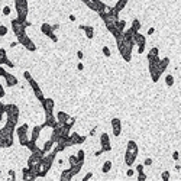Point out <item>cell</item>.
<instances>
[{
  "label": "cell",
  "instance_id": "4fadbf2b",
  "mask_svg": "<svg viewBox=\"0 0 181 181\" xmlns=\"http://www.w3.org/2000/svg\"><path fill=\"white\" fill-rule=\"evenodd\" d=\"M112 128H113V135L115 136H119L120 132H122V123H120V119H112Z\"/></svg>",
  "mask_w": 181,
  "mask_h": 181
},
{
  "label": "cell",
  "instance_id": "be15d7a7",
  "mask_svg": "<svg viewBox=\"0 0 181 181\" xmlns=\"http://www.w3.org/2000/svg\"><path fill=\"white\" fill-rule=\"evenodd\" d=\"M0 104H2V100H0Z\"/></svg>",
  "mask_w": 181,
  "mask_h": 181
},
{
  "label": "cell",
  "instance_id": "db71d44e",
  "mask_svg": "<svg viewBox=\"0 0 181 181\" xmlns=\"http://www.w3.org/2000/svg\"><path fill=\"white\" fill-rule=\"evenodd\" d=\"M77 57L80 58V59H83V57H84V54H83L81 51H78V52H77Z\"/></svg>",
  "mask_w": 181,
  "mask_h": 181
},
{
  "label": "cell",
  "instance_id": "9a60e30c",
  "mask_svg": "<svg viewBox=\"0 0 181 181\" xmlns=\"http://www.w3.org/2000/svg\"><path fill=\"white\" fill-rule=\"evenodd\" d=\"M5 80H6V86H8V87H15V86H17V83H19L16 78V75L9 74V73L5 74Z\"/></svg>",
  "mask_w": 181,
  "mask_h": 181
},
{
  "label": "cell",
  "instance_id": "8fae6325",
  "mask_svg": "<svg viewBox=\"0 0 181 181\" xmlns=\"http://www.w3.org/2000/svg\"><path fill=\"white\" fill-rule=\"evenodd\" d=\"M41 103H42V107H44V110H45V113H52V110H54V106H55L54 100H52V99H44Z\"/></svg>",
  "mask_w": 181,
  "mask_h": 181
},
{
  "label": "cell",
  "instance_id": "4dcf8cb0",
  "mask_svg": "<svg viewBox=\"0 0 181 181\" xmlns=\"http://www.w3.org/2000/svg\"><path fill=\"white\" fill-rule=\"evenodd\" d=\"M6 58H8V55H6V51L3 50V48H0V65H2V64H5Z\"/></svg>",
  "mask_w": 181,
  "mask_h": 181
},
{
  "label": "cell",
  "instance_id": "f5cc1de1",
  "mask_svg": "<svg viewBox=\"0 0 181 181\" xmlns=\"http://www.w3.org/2000/svg\"><path fill=\"white\" fill-rule=\"evenodd\" d=\"M77 70H78V71H83V70H84V65H83L81 62H80V64H77Z\"/></svg>",
  "mask_w": 181,
  "mask_h": 181
},
{
  "label": "cell",
  "instance_id": "c3c4849f",
  "mask_svg": "<svg viewBox=\"0 0 181 181\" xmlns=\"http://www.w3.org/2000/svg\"><path fill=\"white\" fill-rule=\"evenodd\" d=\"M143 51H145V45H139V47H138V52H139V54H143Z\"/></svg>",
  "mask_w": 181,
  "mask_h": 181
},
{
  "label": "cell",
  "instance_id": "5bb4252c",
  "mask_svg": "<svg viewBox=\"0 0 181 181\" xmlns=\"http://www.w3.org/2000/svg\"><path fill=\"white\" fill-rule=\"evenodd\" d=\"M126 154L133 156H138V145L135 140H129L128 142V148H126Z\"/></svg>",
  "mask_w": 181,
  "mask_h": 181
},
{
  "label": "cell",
  "instance_id": "60d3db41",
  "mask_svg": "<svg viewBox=\"0 0 181 181\" xmlns=\"http://www.w3.org/2000/svg\"><path fill=\"white\" fill-rule=\"evenodd\" d=\"M173 158L175 159V161H180V152H178V151H174Z\"/></svg>",
  "mask_w": 181,
  "mask_h": 181
},
{
  "label": "cell",
  "instance_id": "83f0119b",
  "mask_svg": "<svg viewBox=\"0 0 181 181\" xmlns=\"http://www.w3.org/2000/svg\"><path fill=\"white\" fill-rule=\"evenodd\" d=\"M26 148L29 149V151H31V152H33V151H35V149L38 148V146H36V142H33V140H28V142H26V145H25Z\"/></svg>",
  "mask_w": 181,
  "mask_h": 181
},
{
  "label": "cell",
  "instance_id": "7c38bea8",
  "mask_svg": "<svg viewBox=\"0 0 181 181\" xmlns=\"http://www.w3.org/2000/svg\"><path fill=\"white\" fill-rule=\"evenodd\" d=\"M57 125V117L52 115V113H45V123H44V126H48V128H54Z\"/></svg>",
  "mask_w": 181,
  "mask_h": 181
},
{
  "label": "cell",
  "instance_id": "ac0fdd59",
  "mask_svg": "<svg viewBox=\"0 0 181 181\" xmlns=\"http://www.w3.org/2000/svg\"><path fill=\"white\" fill-rule=\"evenodd\" d=\"M80 29H83V31L86 32V36H87V39H93V36H94V29H93V26L80 25Z\"/></svg>",
  "mask_w": 181,
  "mask_h": 181
},
{
  "label": "cell",
  "instance_id": "7bdbcfd3",
  "mask_svg": "<svg viewBox=\"0 0 181 181\" xmlns=\"http://www.w3.org/2000/svg\"><path fill=\"white\" fill-rule=\"evenodd\" d=\"M138 180H139V181H145V180H146V175H145L143 173H139V175H138Z\"/></svg>",
  "mask_w": 181,
  "mask_h": 181
},
{
  "label": "cell",
  "instance_id": "6f0895ef",
  "mask_svg": "<svg viewBox=\"0 0 181 181\" xmlns=\"http://www.w3.org/2000/svg\"><path fill=\"white\" fill-rule=\"evenodd\" d=\"M96 131H97V128H96V126H94V128H93V129H91L90 135H94V133H96Z\"/></svg>",
  "mask_w": 181,
  "mask_h": 181
},
{
  "label": "cell",
  "instance_id": "6125c7cd",
  "mask_svg": "<svg viewBox=\"0 0 181 181\" xmlns=\"http://www.w3.org/2000/svg\"><path fill=\"white\" fill-rule=\"evenodd\" d=\"M17 44H19V42H12V44H10V47H12V48H13V47H16V45H17Z\"/></svg>",
  "mask_w": 181,
  "mask_h": 181
},
{
  "label": "cell",
  "instance_id": "5b68a950",
  "mask_svg": "<svg viewBox=\"0 0 181 181\" xmlns=\"http://www.w3.org/2000/svg\"><path fill=\"white\" fill-rule=\"evenodd\" d=\"M28 123L25 125H22V126H19L16 129V135H17V138H19V142H20V145L22 146H25L26 145V142L29 140V138H28Z\"/></svg>",
  "mask_w": 181,
  "mask_h": 181
},
{
  "label": "cell",
  "instance_id": "f1b7e54d",
  "mask_svg": "<svg viewBox=\"0 0 181 181\" xmlns=\"http://www.w3.org/2000/svg\"><path fill=\"white\" fill-rule=\"evenodd\" d=\"M110 170H112V161H106V162L103 164V167H101V171L106 174V173H109Z\"/></svg>",
  "mask_w": 181,
  "mask_h": 181
},
{
  "label": "cell",
  "instance_id": "f35d334b",
  "mask_svg": "<svg viewBox=\"0 0 181 181\" xmlns=\"http://www.w3.org/2000/svg\"><path fill=\"white\" fill-rule=\"evenodd\" d=\"M3 15H5V16H9V15H10V8H9V6H5V8H3Z\"/></svg>",
  "mask_w": 181,
  "mask_h": 181
},
{
  "label": "cell",
  "instance_id": "9c48e42d",
  "mask_svg": "<svg viewBox=\"0 0 181 181\" xmlns=\"http://www.w3.org/2000/svg\"><path fill=\"white\" fill-rule=\"evenodd\" d=\"M29 84H31V87H32L33 93H35V97H36V99L39 100V101H42V100L45 99V97H44V94H42V90H41V89H39V86H38V83L35 81L33 78H31V80H29Z\"/></svg>",
  "mask_w": 181,
  "mask_h": 181
},
{
  "label": "cell",
  "instance_id": "ffe728a7",
  "mask_svg": "<svg viewBox=\"0 0 181 181\" xmlns=\"http://www.w3.org/2000/svg\"><path fill=\"white\" fill-rule=\"evenodd\" d=\"M68 117H70V116L67 115L65 112L61 110V112H58V115H57V122H59V123H65V120Z\"/></svg>",
  "mask_w": 181,
  "mask_h": 181
},
{
  "label": "cell",
  "instance_id": "2e32d148",
  "mask_svg": "<svg viewBox=\"0 0 181 181\" xmlns=\"http://www.w3.org/2000/svg\"><path fill=\"white\" fill-rule=\"evenodd\" d=\"M132 39H133V44H135V45H138V47H139V45H145V44H146V39H145V36H143L142 33H139V32L135 33Z\"/></svg>",
  "mask_w": 181,
  "mask_h": 181
},
{
  "label": "cell",
  "instance_id": "f6af8a7d",
  "mask_svg": "<svg viewBox=\"0 0 181 181\" xmlns=\"http://www.w3.org/2000/svg\"><path fill=\"white\" fill-rule=\"evenodd\" d=\"M5 64H6V65H8V67H10V68H13V67H15V64H13V62H12L10 59H8V58H6V61H5Z\"/></svg>",
  "mask_w": 181,
  "mask_h": 181
},
{
  "label": "cell",
  "instance_id": "94428289",
  "mask_svg": "<svg viewBox=\"0 0 181 181\" xmlns=\"http://www.w3.org/2000/svg\"><path fill=\"white\" fill-rule=\"evenodd\" d=\"M70 20H71V22H74V20H75V16H74V15H70Z\"/></svg>",
  "mask_w": 181,
  "mask_h": 181
},
{
  "label": "cell",
  "instance_id": "7dc6e473",
  "mask_svg": "<svg viewBox=\"0 0 181 181\" xmlns=\"http://www.w3.org/2000/svg\"><path fill=\"white\" fill-rule=\"evenodd\" d=\"M91 177H93V174H91V173L86 174V175H84V178H83V181H87V180H90Z\"/></svg>",
  "mask_w": 181,
  "mask_h": 181
},
{
  "label": "cell",
  "instance_id": "836d02e7",
  "mask_svg": "<svg viewBox=\"0 0 181 181\" xmlns=\"http://www.w3.org/2000/svg\"><path fill=\"white\" fill-rule=\"evenodd\" d=\"M74 123H75V117H71V116H70V117H68V119H67L65 120V126H68V128H73V126H74Z\"/></svg>",
  "mask_w": 181,
  "mask_h": 181
},
{
  "label": "cell",
  "instance_id": "603a6c76",
  "mask_svg": "<svg viewBox=\"0 0 181 181\" xmlns=\"http://www.w3.org/2000/svg\"><path fill=\"white\" fill-rule=\"evenodd\" d=\"M168 64H170V58H168V57H165V58H162V59H159V68H161V71H162V73L167 70Z\"/></svg>",
  "mask_w": 181,
  "mask_h": 181
},
{
  "label": "cell",
  "instance_id": "cb8c5ba5",
  "mask_svg": "<svg viewBox=\"0 0 181 181\" xmlns=\"http://www.w3.org/2000/svg\"><path fill=\"white\" fill-rule=\"evenodd\" d=\"M54 145H55V142H54V140L52 139H48L47 140V142H45V145H44V152H45V154H47V152H50L51 149L54 148Z\"/></svg>",
  "mask_w": 181,
  "mask_h": 181
},
{
  "label": "cell",
  "instance_id": "484cf974",
  "mask_svg": "<svg viewBox=\"0 0 181 181\" xmlns=\"http://www.w3.org/2000/svg\"><path fill=\"white\" fill-rule=\"evenodd\" d=\"M131 29L133 31V32H139V29H140V22L138 20V19H133V20H132Z\"/></svg>",
  "mask_w": 181,
  "mask_h": 181
},
{
  "label": "cell",
  "instance_id": "9f6ffc18",
  "mask_svg": "<svg viewBox=\"0 0 181 181\" xmlns=\"http://www.w3.org/2000/svg\"><path fill=\"white\" fill-rule=\"evenodd\" d=\"M101 154H103V151H101V149H99V151H96V154H94V155H96V156H100Z\"/></svg>",
  "mask_w": 181,
  "mask_h": 181
},
{
  "label": "cell",
  "instance_id": "ab89813d",
  "mask_svg": "<svg viewBox=\"0 0 181 181\" xmlns=\"http://www.w3.org/2000/svg\"><path fill=\"white\" fill-rule=\"evenodd\" d=\"M23 77H25L26 81H29V80L32 78V75H31V73H29V71H25V73H23Z\"/></svg>",
  "mask_w": 181,
  "mask_h": 181
},
{
  "label": "cell",
  "instance_id": "91938a15",
  "mask_svg": "<svg viewBox=\"0 0 181 181\" xmlns=\"http://www.w3.org/2000/svg\"><path fill=\"white\" fill-rule=\"evenodd\" d=\"M175 170H177V171H180V170H181V165H180V162H178V164L175 165Z\"/></svg>",
  "mask_w": 181,
  "mask_h": 181
},
{
  "label": "cell",
  "instance_id": "7402d4cb",
  "mask_svg": "<svg viewBox=\"0 0 181 181\" xmlns=\"http://www.w3.org/2000/svg\"><path fill=\"white\" fill-rule=\"evenodd\" d=\"M71 178H73L71 171L70 170H64L62 174H61V181H71Z\"/></svg>",
  "mask_w": 181,
  "mask_h": 181
},
{
  "label": "cell",
  "instance_id": "3957f363",
  "mask_svg": "<svg viewBox=\"0 0 181 181\" xmlns=\"http://www.w3.org/2000/svg\"><path fill=\"white\" fill-rule=\"evenodd\" d=\"M5 113L8 116V120L17 123L19 119V107L16 104H5Z\"/></svg>",
  "mask_w": 181,
  "mask_h": 181
},
{
  "label": "cell",
  "instance_id": "44dd1931",
  "mask_svg": "<svg viewBox=\"0 0 181 181\" xmlns=\"http://www.w3.org/2000/svg\"><path fill=\"white\" fill-rule=\"evenodd\" d=\"M81 167H83V162H78V164L71 165V167H70V171H71V174H73V177H74V175H77V174L80 173Z\"/></svg>",
  "mask_w": 181,
  "mask_h": 181
},
{
  "label": "cell",
  "instance_id": "681fc988",
  "mask_svg": "<svg viewBox=\"0 0 181 181\" xmlns=\"http://www.w3.org/2000/svg\"><path fill=\"white\" fill-rule=\"evenodd\" d=\"M6 73H8V71H6L3 67H0V77H5V74H6Z\"/></svg>",
  "mask_w": 181,
  "mask_h": 181
},
{
  "label": "cell",
  "instance_id": "e0dca14e",
  "mask_svg": "<svg viewBox=\"0 0 181 181\" xmlns=\"http://www.w3.org/2000/svg\"><path fill=\"white\" fill-rule=\"evenodd\" d=\"M45 126L44 125H38V126H35L32 129V135H31V140H33V142H36L38 140V138H39V133H41V131L44 129Z\"/></svg>",
  "mask_w": 181,
  "mask_h": 181
},
{
  "label": "cell",
  "instance_id": "52a82bcc",
  "mask_svg": "<svg viewBox=\"0 0 181 181\" xmlns=\"http://www.w3.org/2000/svg\"><path fill=\"white\" fill-rule=\"evenodd\" d=\"M41 32L44 33V35H47L48 38H51V39H52V42H57V41H58L57 35L54 33V31H52V26H51L50 23H42Z\"/></svg>",
  "mask_w": 181,
  "mask_h": 181
},
{
  "label": "cell",
  "instance_id": "d6986e66",
  "mask_svg": "<svg viewBox=\"0 0 181 181\" xmlns=\"http://www.w3.org/2000/svg\"><path fill=\"white\" fill-rule=\"evenodd\" d=\"M116 31H119V32H123L125 31V28H126V20H123V19H117L116 20Z\"/></svg>",
  "mask_w": 181,
  "mask_h": 181
},
{
  "label": "cell",
  "instance_id": "816d5d0a",
  "mask_svg": "<svg viewBox=\"0 0 181 181\" xmlns=\"http://www.w3.org/2000/svg\"><path fill=\"white\" fill-rule=\"evenodd\" d=\"M9 175H10V180H13V178H15V171L10 170V171H9Z\"/></svg>",
  "mask_w": 181,
  "mask_h": 181
},
{
  "label": "cell",
  "instance_id": "b9f144b4",
  "mask_svg": "<svg viewBox=\"0 0 181 181\" xmlns=\"http://www.w3.org/2000/svg\"><path fill=\"white\" fill-rule=\"evenodd\" d=\"M151 164H152V159H151V158H146V159L143 161V167H149Z\"/></svg>",
  "mask_w": 181,
  "mask_h": 181
},
{
  "label": "cell",
  "instance_id": "d4e9b609",
  "mask_svg": "<svg viewBox=\"0 0 181 181\" xmlns=\"http://www.w3.org/2000/svg\"><path fill=\"white\" fill-rule=\"evenodd\" d=\"M128 2H129V0H119V2L116 3L115 9H116V10H117V12H119V13H120V10H123V9H125V6L128 5Z\"/></svg>",
  "mask_w": 181,
  "mask_h": 181
},
{
  "label": "cell",
  "instance_id": "f907efd6",
  "mask_svg": "<svg viewBox=\"0 0 181 181\" xmlns=\"http://www.w3.org/2000/svg\"><path fill=\"white\" fill-rule=\"evenodd\" d=\"M133 174H135V171H133V170H128V171H126V175H128V177H132Z\"/></svg>",
  "mask_w": 181,
  "mask_h": 181
},
{
  "label": "cell",
  "instance_id": "d590c367",
  "mask_svg": "<svg viewBox=\"0 0 181 181\" xmlns=\"http://www.w3.org/2000/svg\"><path fill=\"white\" fill-rule=\"evenodd\" d=\"M8 33V28L5 25H0V36H5Z\"/></svg>",
  "mask_w": 181,
  "mask_h": 181
},
{
  "label": "cell",
  "instance_id": "e575fe53",
  "mask_svg": "<svg viewBox=\"0 0 181 181\" xmlns=\"http://www.w3.org/2000/svg\"><path fill=\"white\" fill-rule=\"evenodd\" d=\"M77 158H78L80 162H84V159H86V152H84L83 149H80V151L77 152Z\"/></svg>",
  "mask_w": 181,
  "mask_h": 181
},
{
  "label": "cell",
  "instance_id": "30bf717a",
  "mask_svg": "<svg viewBox=\"0 0 181 181\" xmlns=\"http://www.w3.org/2000/svg\"><path fill=\"white\" fill-rule=\"evenodd\" d=\"M68 138H70V140H71V145H80V143H83V142L86 140V136L78 135L77 132H70Z\"/></svg>",
  "mask_w": 181,
  "mask_h": 181
},
{
  "label": "cell",
  "instance_id": "d6a6232c",
  "mask_svg": "<svg viewBox=\"0 0 181 181\" xmlns=\"http://www.w3.org/2000/svg\"><path fill=\"white\" fill-rule=\"evenodd\" d=\"M68 162H70V165H75V164H78L80 161H78L77 155H71L70 158H68ZM83 164H84V162H83Z\"/></svg>",
  "mask_w": 181,
  "mask_h": 181
},
{
  "label": "cell",
  "instance_id": "11a10c76",
  "mask_svg": "<svg viewBox=\"0 0 181 181\" xmlns=\"http://www.w3.org/2000/svg\"><path fill=\"white\" fill-rule=\"evenodd\" d=\"M154 32H155V29H154V28H149V29H148V35H152Z\"/></svg>",
  "mask_w": 181,
  "mask_h": 181
},
{
  "label": "cell",
  "instance_id": "8992f818",
  "mask_svg": "<svg viewBox=\"0 0 181 181\" xmlns=\"http://www.w3.org/2000/svg\"><path fill=\"white\" fill-rule=\"evenodd\" d=\"M12 29H13V33H15L16 36H20V35L26 33L25 25H23V22H20L19 19H13V20H12Z\"/></svg>",
  "mask_w": 181,
  "mask_h": 181
},
{
  "label": "cell",
  "instance_id": "277c9868",
  "mask_svg": "<svg viewBox=\"0 0 181 181\" xmlns=\"http://www.w3.org/2000/svg\"><path fill=\"white\" fill-rule=\"evenodd\" d=\"M16 39L19 44H22L23 47H25L28 51H31V52H33V51H36V45L32 42V39L26 35V33H23V35H20V36H16Z\"/></svg>",
  "mask_w": 181,
  "mask_h": 181
},
{
  "label": "cell",
  "instance_id": "74e56055",
  "mask_svg": "<svg viewBox=\"0 0 181 181\" xmlns=\"http://www.w3.org/2000/svg\"><path fill=\"white\" fill-rule=\"evenodd\" d=\"M161 178H162L164 181H168V178H170V173H168V171H164V173L161 174Z\"/></svg>",
  "mask_w": 181,
  "mask_h": 181
},
{
  "label": "cell",
  "instance_id": "bcb514c9",
  "mask_svg": "<svg viewBox=\"0 0 181 181\" xmlns=\"http://www.w3.org/2000/svg\"><path fill=\"white\" fill-rule=\"evenodd\" d=\"M136 171H138V174L139 173H143V164H139L138 167H136Z\"/></svg>",
  "mask_w": 181,
  "mask_h": 181
},
{
  "label": "cell",
  "instance_id": "7a4b0ae2",
  "mask_svg": "<svg viewBox=\"0 0 181 181\" xmlns=\"http://www.w3.org/2000/svg\"><path fill=\"white\" fill-rule=\"evenodd\" d=\"M15 8H16L17 17L20 22H25L28 17V0H15Z\"/></svg>",
  "mask_w": 181,
  "mask_h": 181
},
{
  "label": "cell",
  "instance_id": "ba28073f",
  "mask_svg": "<svg viewBox=\"0 0 181 181\" xmlns=\"http://www.w3.org/2000/svg\"><path fill=\"white\" fill-rule=\"evenodd\" d=\"M100 143H101V151H103V152H110V151H112L110 138H109L107 133H101V136H100Z\"/></svg>",
  "mask_w": 181,
  "mask_h": 181
},
{
  "label": "cell",
  "instance_id": "8d00e7d4",
  "mask_svg": "<svg viewBox=\"0 0 181 181\" xmlns=\"http://www.w3.org/2000/svg\"><path fill=\"white\" fill-rule=\"evenodd\" d=\"M103 54H104V57H110V48L109 47H103Z\"/></svg>",
  "mask_w": 181,
  "mask_h": 181
},
{
  "label": "cell",
  "instance_id": "680465c9",
  "mask_svg": "<svg viewBox=\"0 0 181 181\" xmlns=\"http://www.w3.org/2000/svg\"><path fill=\"white\" fill-rule=\"evenodd\" d=\"M57 29H59V25H52V31H57Z\"/></svg>",
  "mask_w": 181,
  "mask_h": 181
},
{
  "label": "cell",
  "instance_id": "4316f807",
  "mask_svg": "<svg viewBox=\"0 0 181 181\" xmlns=\"http://www.w3.org/2000/svg\"><path fill=\"white\" fill-rule=\"evenodd\" d=\"M158 48L156 47H154V48H151V51H149V54H148V61L149 59H152V58H156L158 57Z\"/></svg>",
  "mask_w": 181,
  "mask_h": 181
},
{
  "label": "cell",
  "instance_id": "ee69618b",
  "mask_svg": "<svg viewBox=\"0 0 181 181\" xmlns=\"http://www.w3.org/2000/svg\"><path fill=\"white\" fill-rule=\"evenodd\" d=\"M5 94H6V93H5V87H3V84H0V99L5 97Z\"/></svg>",
  "mask_w": 181,
  "mask_h": 181
},
{
  "label": "cell",
  "instance_id": "6da1fadb",
  "mask_svg": "<svg viewBox=\"0 0 181 181\" xmlns=\"http://www.w3.org/2000/svg\"><path fill=\"white\" fill-rule=\"evenodd\" d=\"M149 73H151L152 81L158 83L159 77H161V74H162V71H161V68H159V57L149 59Z\"/></svg>",
  "mask_w": 181,
  "mask_h": 181
},
{
  "label": "cell",
  "instance_id": "1f68e13d",
  "mask_svg": "<svg viewBox=\"0 0 181 181\" xmlns=\"http://www.w3.org/2000/svg\"><path fill=\"white\" fill-rule=\"evenodd\" d=\"M22 178H23V180H31L29 168H23V170H22Z\"/></svg>",
  "mask_w": 181,
  "mask_h": 181
},
{
  "label": "cell",
  "instance_id": "f546056e",
  "mask_svg": "<svg viewBox=\"0 0 181 181\" xmlns=\"http://www.w3.org/2000/svg\"><path fill=\"white\" fill-rule=\"evenodd\" d=\"M165 84H167L168 87H173L174 86V77L171 74H167V77H165Z\"/></svg>",
  "mask_w": 181,
  "mask_h": 181
}]
</instances>
